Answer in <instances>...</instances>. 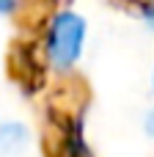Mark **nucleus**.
I'll use <instances>...</instances> for the list:
<instances>
[{
    "label": "nucleus",
    "instance_id": "obj_3",
    "mask_svg": "<svg viewBox=\"0 0 154 157\" xmlns=\"http://www.w3.org/2000/svg\"><path fill=\"white\" fill-rule=\"evenodd\" d=\"M14 6H17V0H0V14H8Z\"/></svg>",
    "mask_w": 154,
    "mask_h": 157
},
{
    "label": "nucleus",
    "instance_id": "obj_2",
    "mask_svg": "<svg viewBox=\"0 0 154 157\" xmlns=\"http://www.w3.org/2000/svg\"><path fill=\"white\" fill-rule=\"evenodd\" d=\"M28 141V132L22 124H0V152L11 155Z\"/></svg>",
    "mask_w": 154,
    "mask_h": 157
},
{
    "label": "nucleus",
    "instance_id": "obj_4",
    "mask_svg": "<svg viewBox=\"0 0 154 157\" xmlns=\"http://www.w3.org/2000/svg\"><path fill=\"white\" fill-rule=\"evenodd\" d=\"M146 130H149V132L154 135V110L149 113V119H146Z\"/></svg>",
    "mask_w": 154,
    "mask_h": 157
},
{
    "label": "nucleus",
    "instance_id": "obj_1",
    "mask_svg": "<svg viewBox=\"0 0 154 157\" xmlns=\"http://www.w3.org/2000/svg\"><path fill=\"white\" fill-rule=\"evenodd\" d=\"M83 36H85V22L74 11H61L52 19L50 39H47V50H50L52 63L61 69L72 66L83 52Z\"/></svg>",
    "mask_w": 154,
    "mask_h": 157
}]
</instances>
